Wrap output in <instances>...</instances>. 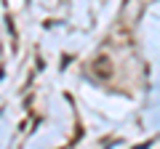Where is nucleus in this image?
Returning a JSON list of instances; mask_svg holds the SVG:
<instances>
[]
</instances>
